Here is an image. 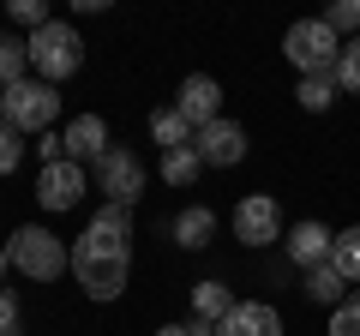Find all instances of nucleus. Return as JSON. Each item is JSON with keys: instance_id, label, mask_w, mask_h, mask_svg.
Here are the masks:
<instances>
[{"instance_id": "1", "label": "nucleus", "mask_w": 360, "mask_h": 336, "mask_svg": "<svg viewBox=\"0 0 360 336\" xmlns=\"http://www.w3.org/2000/svg\"><path fill=\"white\" fill-rule=\"evenodd\" d=\"M132 271V210L127 205H96L90 228L72 240V276L90 300H120Z\"/></svg>"}, {"instance_id": "2", "label": "nucleus", "mask_w": 360, "mask_h": 336, "mask_svg": "<svg viewBox=\"0 0 360 336\" xmlns=\"http://www.w3.org/2000/svg\"><path fill=\"white\" fill-rule=\"evenodd\" d=\"M6 259H13V271L30 276V283H54L60 271H72V246L54 228H42V222H25V228H13V240H6Z\"/></svg>"}, {"instance_id": "3", "label": "nucleus", "mask_w": 360, "mask_h": 336, "mask_svg": "<svg viewBox=\"0 0 360 336\" xmlns=\"http://www.w3.org/2000/svg\"><path fill=\"white\" fill-rule=\"evenodd\" d=\"M25 49H30V66H37L42 84H60V78H72L78 66H84V37H78V25H66V18H49L42 30H30Z\"/></svg>"}, {"instance_id": "4", "label": "nucleus", "mask_w": 360, "mask_h": 336, "mask_svg": "<svg viewBox=\"0 0 360 336\" xmlns=\"http://www.w3.org/2000/svg\"><path fill=\"white\" fill-rule=\"evenodd\" d=\"M283 54L300 78H336V60H342V37H336L324 18H300V25L283 30Z\"/></svg>"}, {"instance_id": "5", "label": "nucleus", "mask_w": 360, "mask_h": 336, "mask_svg": "<svg viewBox=\"0 0 360 336\" xmlns=\"http://www.w3.org/2000/svg\"><path fill=\"white\" fill-rule=\"evenodd\" d=\"M144 186H150V168H144L139 150H127V144H108V156L96 162V193H103V205H139Z\"/></svg>"}, {"instance_id": "6", "label": "nucleus", "mask_w": 360, "mask_h": 336, "mask_svg": "<svg viewBox=\"0 0 360 336\" xmlns=\"http://www.w3.org/2000/svg\"><path fill=\"white\" fill-rule=\"evenodd\" d=\"M54 115H60V91L54 84H42V78H25V84H13L6 91V108H0V120L18 132H49Z\"/></svg>"}, {"instance_id": "7", "label": "nucleus", "mask_w": 360, "mask_h": 336, "mask_svg": "<svg viewBox=\"0 0 360 336\" xmlns=\"http://www.w3.org/2000/svg\"><path fill=\"white\" fill-rule=\"evenodd\" d=\"M234 240L246 246V252H264V246L283 240V205L270 193H246L240 205H234Z\"/></svg>"}, {"instance_id": "8", "label": "nucleus", "mask_w": 360, "mask_h": 336, "mask_svg": "<svg viewBox=\"0 0 360 336\" xmlns=\"http://www.w3.org/2000/svg\"><path fill=\"white\" fill-rule=\"evenodd\" d=\"M174 115L186 120L193 132H205L210 120H222V84L210 72H193V78H180V91H174Z\"/></svg>"}, {"instance_id": "9", "label": "nucleus", "mask_w": 360, "mask_h": 336, "mask_svg": "<svg viewBox=\"0 0 360 336\" xmlns=\"http://www.w3.org/2000/svg\"><path fill=\"white\" fill-rule=\"evenodd\" d=\"M193 150L205 168H240L246 162V127L240 120H210L205 132H193Z\"/></svg>"}, {"instance_id": "10", "label": "nucleus", "mask_w": 360, "mask_h": 336, "mask_svg": "<svg viewBox=\"0 0 360 336\" xmlns=\"http://www.w3.org/2000/svg\"><path fill=\"white\" fill-rule=\"evenodd\" d=\"M37 205L42 210H78L84 205V162H49L37 174Z\"/></svg>"}, {"instance_id": "11", "label": "nucleus", "mask_w": 360, "mask_h": 336, "mask_svg": "<svg viewBox=\"0 0 360 336\" xmlns=\"http://www.w3.org/2000/svg\"><path fill=\"white\" fill-rule=\"evenodd\" d=\"M283 246H288V259L300 264V271H319V264H330V246H336V234L324 228V222H295V228L283 234Z\"/></svg>"}, {"instance_id": "12", "label": "nucleus", "mask_w": 360, "mask_h": 336, "mask_svg": "<svg viewBox=\"0 0 360 336\" xmlns=\"http://www.w3.org/2000/svg\"><path fill=\"white\" fill-rule=\"evenodd\" d=\"M217 336H283V312L270 300H234V312L217 324Z\"/></svg>"}, {"instance_id": "13", "label": "nucleus", "mask_w": 360, "mask_h": 336, "mask_svg": "<svg viewBox=\"0 0 360 336\" xmlns=\"http://www.w3.org/2000/svg\"><path fill=\"white\" fill-rule=\"evenodd\" d=\"M60 138H66V162H103L108 156V120L103 115H72V127Z\"/></svg>"}, {"instance_id": "14", "label": "nucleus", "mask_w": 360, "mask_h": 336, "mask_svg": "<svg viewBox=\"0 0 360 336\" xmlns=\"http://www.w3.org/2000/svg\"><path fill=\"white\" fill-rule=\"evenodd\" d=\"M210 240H217V210H210V205H186V210L174 217V246L205 252Z\"/></svg>"}, {"instance_id": "15", "label": "nucleus", "mask_w": 360, "mask_h": 336, "mask_svg": "<svg viewBox=\"0 0 360 336\" xmlns=\"http://www.w3.org/2000/svg\"><path fill=\"white\" fill-rule=\"evenodd\" d=\"M234 312V295H229V283H193V318H205V324H222Z\"/></svg>"}, {"instance_id": "16", "label": "nucleus", "mask_w": 360, "mask_h": 336, "mask_svg": "<svg viewBox=\"0 0 360 336\" xmlns=\"http://www.w3.org/2000/svg\"><path fill=\"white\" fill-rule=\"evenodd\" d=\"M156 174H162L168 186H193L198 174H205V162H198V150H193V144H180V150H162Z\"/></svg>"}, {"instance_id": "17", "label": "nucleus", "mask_w": 360, "mask_h": 336, "mask_svg": "<svg viewBox=\"0 0 360 336\" xmlns=\"http://www.w3.org/2000/svg\"><path fill=\"white\" fill-rule=\"evenodd\" d=\"M307 300H319V306H342L348 300V283H342V271L336 264H319V271H307Z\"/></svg>"}, {"instance_id": "18", "label": "nucleus", "mask_w": 360, "mask_h": 336, "mask_svg": "<svg viewBox=\"0 0 360 336\" xmlns=\"http://www.w3.org/2000/svg\"><path fill=\"white\" fill-rule=\"evenodd\" d=\"M330 264L342 271V283H360V222H348L330 246Z\"/></svg>"}, {"instance_id": "19", "label": "nucleus", "mask_w": 360, "mask_h": 336, "mask_svg": "<svg viewBox=\"0 0 360 336\" xmlns=\"http://www.w3.org/2000/svg\"><path fill=\"white\" fill-rule=\"evenodd\" d=\"M150 138L162 144V150H180V144H193V127H186L174 108H156L150 115Z\"/></svg>"}, {"instance_id": "20", "label": "nucleus", "mask_w": 360, "mask_h": 336, "mask_svg": "<svg viewBox=\"0 0 360 336\" xmlns=\"http://www.w3.org/2000/svg\"><path fill=\"white\" fill-rule=\"evenodd\" d=\"M25 66H30V49L18 37H0V91L25 84Z\"/></svg>"}, {"instance_id": "21", "label": "nucleus", "mask_w": 360, "mask_h": 336, "mask_svg": "<svg viewBox=\"0 0 360 336\" xmlns=\"http://www.w3.org/2000/svg\"><path fill=\"white\" fill-rule=\"evenodd\" d=\"M295 103L307 108V115H324V108L336 103V78H300V84H295Z\"/></svg>"}, {"instance_id": "22", "label": "nucleus", "mask_w": 360, "mask_h": 336, "mask_svg": "<svg viewBox=\"0 0 360 336\" xmlns=\"http://www.w3.org/2000/svg\"><path fill=\"white\" fill-rule=\"evenodd\" d=\"M324 25H330L336 37L348 30V42H354V37H360V0H336L330 13H324Z\"/></svg>"}, {"instance_id": "23", "label": "nucleus", "mask_w": 360, "mask_h": 336, "mask_svg": "<svg viewBox=\"0 0 360 336\" xmlns=\"http://www.w3.org/2000/svg\"><path fill=\"white\" fill-rule=\"evenodd\" d=\"M336 84L360 96V37H354V42H342V60H336Z\"/></svg>"}, {"instance_id": "24", "label": "nucleus", "mask_w": 360, "mask_h": 336, "mask_svg": "<svg viewBox=\"0 0 360 336\" xmlns=\"http://www.w3.org/2000/svg\"><path fill=\"white\" fill-rule=\"evenodd\" d=\"M324 336H360V295H348L342 306L330 312V330Z\"/></svg>"}, {"instance_id": "25", "label": "nucleus", "mask_w": 360, "mask_h": 336, "mask_svg": "<svg viewBox=\"0 0 360 336\" xmlns=\"http://www.w3.org/2000/svg\"><path fill=\"white\" fill-rule=\"evenodd\" d=\"M18 162H25V138H18V127L0 120V174H13Z\"/></svg>"}, {"instance_id": "26", "label": "nucleus", "mask_w": 360, "mask_h": 336, "mask_svg": "<svg viewBox=\"0 0 360 336\" xmlns=\"http://www.w3.org/2000/svg\"><path fill=\"white\" fill-rule=\"evenodd\" d=\"M6 13H13V25H30V30H42V25L54 18L42 0H6Z\"/></svg>"}, {"instance_id": "27", "label": "nucleus", "mask_w": 360, "mask_h": 336, "mask_svg": "<svg viewBox=\"0 0 360 336\" xmlns=\"http://www.w3.org/2000/svg\"><path fill=\"white\" fill-rule=\"evenodd\" d=\"M0 336H18V300H13V288H0Z\"/></svg>"}, {"instance_id": "28", "label": "nucleus", "mask_w": 360, "mask_h": 336, "mask_svg": "<svg viewBox=\"0 0 360 336\" xmlns=\"http://www.w3.org/2000/svg\"><path fill=\"white\" fill-rule=\"evenodd\" d=\"M156 336H193V324H162Z\"/></svg>"}, {"instance_id": "29", "label": "nucleus", "mask_w": 360, "mask_h": 336, "mask_svg": "<svg viewBox=\"0 0 360 336\" xmlns=\"http://www.w3.org/2000/svg\"><path fill=\"white\" fill-rule=\"evenodd\" d=\"M6 271H13V259H6V246H0V276H6Z\"/></svg>"}, {"instance_id": "30", "label": "nucleus", "mask_w": 360, "mask_h": 336, "mask_svg": "<svg viewBox=\"0 0 360 336\" xmlns=\"http://www.w3.org/2000/svg\"><path fill=\"white\" fill-rule=\"evenodd\" d=\"M0 108H6V91H0Z\"/></svg>"}]
</instances>
